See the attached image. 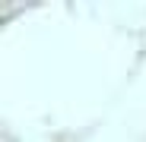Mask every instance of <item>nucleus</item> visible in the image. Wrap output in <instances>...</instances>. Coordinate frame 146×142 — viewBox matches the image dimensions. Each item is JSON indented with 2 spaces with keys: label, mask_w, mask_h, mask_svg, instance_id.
I'll return each mask as SVG.
<instances>
[]
</instances>
